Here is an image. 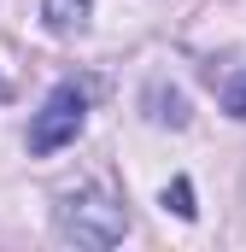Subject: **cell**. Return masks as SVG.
Listing matches in <instances>:
<instances>
[{"mask_svg":"<svg viewBox=\"0 0 246 252\" xmlns=\"http://www.w3.org/2000/svg\"><path fill=\"white\" fill-rule=\"evenodd\" d=\"M129 217L123 205H112L100 188H82V193H64L59 199V235L76 241V247H118Z\"/></svg>","mask_w":246,"mask_h":252,"instance_id":"obj_1","label":"cell"},{"mask_svg":"<svg viewBox=\"0 0 246 252\" xmlns=\"http://www.w3.org/2000/svg\"><path fill=\"white\" fill-rule=\"evenodd\" d=\"M82 118H88V100H82V88H53L47 100H41V112H35V124H30V153H59L70 147L76 135H82Z\"/></svg>","mask_w":246,"mask_h":252,"instance_id":"obj_2","label":"cell"},{"mask_svg":"<svg viewBox=\"0 0 246 252\" xmlns=\"http://www.w3.org/2000/svg\"><path fill=\"white\" fill-rule=\"evenodd\" d=\"M41 18H47V30H53V35H76V30L88 24V0H47V6H41Z\"/></svg>","mask_w":246,"mask_h":252,"instance_id":"obj_3","label":"cell"},{"mask_svg":"<svg viewBox=\"0 0 246 252\" xmlns=\"http://www.w3.org/2000/svg\"><path fill=\"white\" fill-rule=\"evenodd\" d=\"M164 211H176V217H193V182L176 176L170 188H164Z\"/></svg>","mask_w":246,"mask_h":252,"instance_id":"obj_4","label":"cell"},{"mask_svg":"<svg viewBox=\"0 0 246 252\" xmlns=\"http://www.w3.org/2000/svg\"><path fill=\"white\" fill-rule=\"evenodd\" d=\"M229 112L246 124V76H235V82H229Z\"/></svg>","mask_w":246,"mask_h":252,"instance_id":"obj_5","label":"cell"},{"mask_svg":"<svg viewBox=\"0 0 246 252\" xmlns=\"http://www.w3.org/2000/svg\"><path fill=\"white\" fill-rule=\"evenodd\" d=\"M6 94H12V88H6V76H0V100H6Z\"/></svg>","mask_w":246,"mask_h":252,"instance_id":"obj_6","label":"cell"}]
</instances>
